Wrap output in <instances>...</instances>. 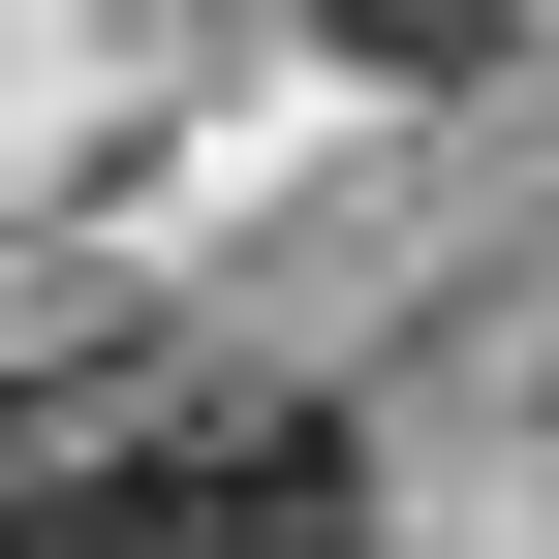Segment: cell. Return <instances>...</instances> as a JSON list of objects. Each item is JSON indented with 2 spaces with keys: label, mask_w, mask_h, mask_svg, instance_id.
I'll return each mask as SVG.
<instances>
[{
  "label": "cell",
  "mask_w": 559,
  "mask_h": 559,
  "mask_svg": "<svg viewBox=\"0 0 559 559\" xmlns=\"http://www.w3.org/2000/svg\"><path fill=\"white\" fill-rule=\"evenodd\" d=\"M342 528H373L342 404H218V436H156V466H124V528H94V559H342Z\"/></svg>",
  "instance_id": "6da1fadb"
},
{
  "label": "cell",
  "mask_w": 559,
  "mask_h": 559,
  "mask_svg": "<svg viewBox=\"0 0 559 559\" xmlns=\"http://www.w3.org/2000/svg\"><path fill=\"white\" fill-rule=\"evenodd\" d=\"M342 62H498V0H311Z\"/></svg>",
  "instance_id": "7a4b0ae2"
},
{
  "label": "cell",
  "mask_w": 559,
  "mask_h": 559,
  "mask_svg": "<svg viewBox=\"0 0 559 559\" xmlns=\"http://www.w3.org/2000/svg\"><path fill=\"white\" fill-rule=\"evenodd\" d=\"M0 559H62V528H32V498H0Z\"/></svg>",
  "instance_id": "3957f363"
}]
</instances>
